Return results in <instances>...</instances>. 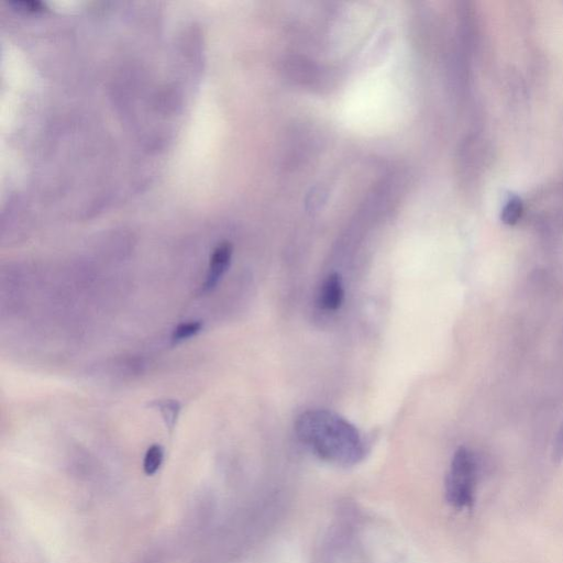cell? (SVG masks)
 Wrapping results in <instances>:
<instances>
[{
  "mask_svg": "<svg viewBox=\"0 0 563 563\" xmlns=\"http://www.w3.org/2000/svg\"><path fill=\"white\" fill-rule=\"evenodd\" d=\"M10 4L13 5L14 9H16L19 11H24V12L36 13V12H42L45 10V5L40 1L23 0V1H14V2H11Z\"/></svg>",
  "mask_w": 563,
  "mask_h": 563,
  "instance_id": "30bf717a",
  "label": "cell"
},
{
  "mask_svg": "<svg viewBox=\"0 0 563 563\" xmlns=\"http://www.w3.org/2000/svg\"><path fill=\"white\" fill-rule=\"evenodd\" d=\"M344 298L343 282L338 273H332L323 280L318 296V305L327 311L338 310Z\"/></svg>",
  "mask_w": 563,
  "mask_h": 563,
  "instance_id": "277c9868",
  "label": "cell"
},
{
  "mask_svg": "<svg viewBox=\"0 0 563 563\" xmlns=\"http://www.w3.org/2000/svg\"><path fill=\"white\" fill-rule=\"evenodd\" d=\"M300 442L319 459L342 466L361 462L366 453L364 439L357 428L336 412L310 409L295 421Z\"/></svg>",
  "mask_w": 563,
  "mask_h": 563,
  "instance_id": "6da1fadb",
  "label": "cell"
},
{
  "mask_svg": "<svg viewBox=\"0 0 563 563\" xmlns=\"http://www.w3.org/2000/svg\"><path fill=\"white\" fill-rule=\"evenodd\" d=\"M232 252V246L228 242L219 244L213 250L209 261L208 273L201 287L202 291H210L218 285L230 267Z\"/></svg>",
  "mask_w": 563,
  "mask_h": 563,
  "instance_id": "3957f363",
  "label": "cell"
},
{
  "mask_svg": "<svg viewBox=\"0 0 563 563\" xmlns=\"http://www.w3.org/2000/svg\"><path fill=\"white\" fill-rule=\"evenodd\" d=\"M164 459L163 448L158 444L151 445L145 452L143 460V470L145 474L153 475L161 467Z\"/></svg>",
  "mask_w": 563,
  "mask_h": 563,
  "instance_id": "52a82bcc",
  "label": "cell"
},
{
  "mask_svg": "<svg viewBox=\"0 0 563 563\" xmlns=\"http://www.w3.org/2000/svg\"><path fill=\"white\" fill-rule=\"evenodd\" d=\"M478 465L474 453L460 446L445 477L446 501L456 509L470 508L475 499Z\"/></svg>",
  "mask_w": 563,
  "mask_h": 563,
  "instance_id": "7a4b0ae2",
  "label": "cell"
},
{
  "mask_svg": "<svg viewBox=\"0 0 563 563\" xmlns=\"http://www.w3.org/2000/svg\"><path fill=\"white\" fill-rule=\"evenodd\" d=\"M552 460L555 463L563 461V420L555 433L553 445H552Z\"/></svg>",
  "mask_w": 563,
  "mask_h": 563,
  "instance_id": "9c48e42d",
  "label": "cell"
},
{
  "mask_svg": "<svg viewBox=\"0 0 563 563\" xmlns=\"http://www.w3.org/2000/svg\"><path fill=\"white\" fill-rule=\"evenodd\" d=\"M523 213V202L517 195H511L504 205L500 213L501 221L507 225L516 224Z\"/></svg>",
  "mask_w": 563,
  "mask_h": 563,
  "instance_id": "8992f818",
  "label": "cell"
},
{
  "mask_svg": "<svg viewBox=\"0 0 563 563\" xmlns=\"http://www.w3.org/2000/svg\"><path fill=\"white\" fill-rule=\"evenodd\" d=\"M202 330L201 321H188L179 323L172 333L173 343H179L197 335Z\"/></svg>",
  "mask_w": 563,
  "mask_h": 563,
  "instance_id": "ba28073f",
  "label": "cell"
},
{
  "mask_svg": "<svg viewBox=\"0 0 563 563\" xmlns=\"http://www.w3.org/2000/svg\"><path fill=\"white\" fill-rule=\"evenodd\" d=\"M157 411H159L166 427L172 430L178 419L180 412V404L175 399H158L154 400L150 405Z\"/></svg>",
  "mask_w": 563,
  "mask_h": 563,
  "instance_id": "5b68a950",
  "label": "cell"
}]
</instances>
